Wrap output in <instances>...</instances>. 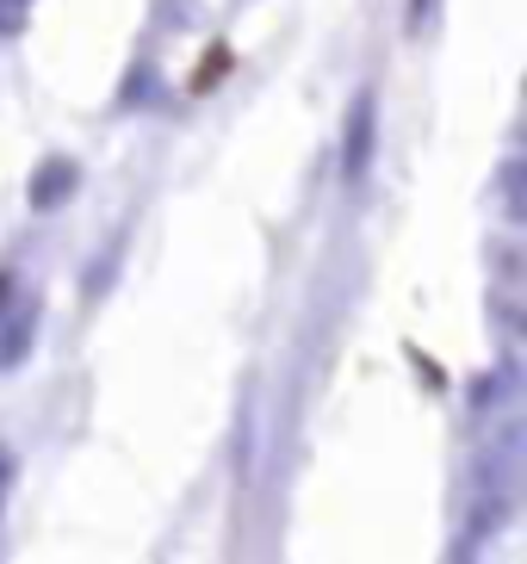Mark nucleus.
Instances as JSON below:
<instances>
[{
  "label": "nucleus",
  "mask_w": 527,
  "mask_h": 564,
  "mask_svg": "<svg viewBox=\"0 0 527 564\" xmlns=\"http://www.w3.org/2000/svg\"><path fill=\"white\" fill-rule=\"evenodd\" d=\"M373 150H379V100H373V87H361L347 100V124H342V174L347 181H361L366 167H373Z\"/></svg>",
  "instance_id": "nucleus-1"
},
{
  "label": "nucleus",
  "mask_w": 527,
  "mask_h": 564,
  "mask_svg": "<svg viewBox=\"0 0 527 564\" xmlns=\"http://www.w3.org/2000/svg\"><path fill=\"white\" fill-rule=\"evenodd\" d=\"M75 186H82V162H68V155H50V162L32 167V186H25V199H32V212H56V205L75 199Z\"/></svg>",
  "instance_id": "nucleus-2"
},
{
  "label": "nucleus",
  "mask_w": 527,
  "mask_h": 564,
  "mask_svg": "<svg viewBox=\"0 0 527 564\" xmlns=\"http://www.w3.org/2000/svg\"><path fill=\"white\" fill-rule=\"evenodd\" d=\"M32 329H37V311H19L7 329H0V372H13L25 354H32Z\"/></svg>",
  "instance_id": "nucleus-3"
},
{
  "label": "nucleus",
  "mask_w": 527,
  "mask_h": 564,
  "mask_svg": "<svg viewBox=\"0 0 527 564\" xmlns=\"http://www.w3.org/2000/svg\"><path fill=\"white\" fill-rule=\"evenodd\" d=\"M503 212L521 224V162H503Z\"/></svg>",
  "instance_id": "nucleus-4"
},
{
  "label": "nucleus",
  "mask_w": 527,
  "mask_h": 564,
  "mask_svg": "<svg viewBox=\"0 0 527 564\" xmlns=\"http://www.w3.org/2000/svg\"><path fill=\"white\" fill-rule=\"evenodd\" d=\"M32 19V0H0V37H19Z\"/></svg>",
  "instance_id": "nucleus-5"
},
{
  "label": "nucleus",
  "mask_w": 527,
  "mask_h": 564,
  "mask_svg": "<svg viewBox=\"0 0 527 564\" xmlns=\"http://www.w3.org/2000/svg\"><path fill=\"white\" fill-rule=\"evenodd\" d=\"M422 13H429V0H416L410 7V25H422Z\"/></svg>",
  "instance_id": "nucleus-6"
},
{
  "label": "nucleus",
  "mask_w": 527,
  "mask_h": 564,
  "mask_svg": "<svg viewBox=\"0 0 527 564\" xmlns=\"http://www.w3.org/2000/svg\"><path fill=\"white\" fill-rule=\"evenodd\" d=\"M0 299H7V280H0Z\"/></svg>",
  "instance_id": "nucleus-7"
}]
</instances>
